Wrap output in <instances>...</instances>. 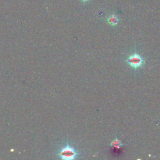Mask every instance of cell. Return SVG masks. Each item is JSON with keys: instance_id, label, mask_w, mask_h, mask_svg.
<instances>
[{"instance_id": "6da1fadb", "label": "cell", "mask_w": 160, "mask_h": 160, "mask_svg": "<svg viewBox=\"0 0 160 160\" xmlns=\"http://www.w3.org/2000/svg\"><path fill=\"white\" fill-rule=\"evenodd\" d=\"M127 63L131 67L134 69H138L145 64V59L141 55L138 53H134L130 55L126 60Z\"/></svg>"}, {"instance_id": "5b68a950", "label": "cell", "mask_w": 160, "mask_h": 160, "mask_svg": "<svg viewBox=\"0 0 160 160\" xmlns=\"http://www.w3.org/2000/svg\"><path fill=\"white\" fill-rule=\"evenodd\" d=\"M81 2H84V3H85V2H88L89 0H81Z\"/></svg>"}, {"instance_id": "3957f363", "label": "cell", "mask_w": 160, "mask_h": 160, "mask_svg": "<svg viewBox=\"0 0 160 160\" xmlns=\"http://www.w3.org/2000/svg\"><path fill=\"white\" fill-rule=\"evenodd\" d=\"M120 21V19L115 14H112L110 16H109L107 19V22L111 25V26H116V25L118 24Z\"/></svg>"}, {"instance_id": "7a4b0ae2", "label": "cell", "mask_w": 160, "mask_h": 160, "mask_svg": "<svg viewBox=\"0 0 160 160\" xmlns=\"http://www.w3.org/2000/svg\"><path fill=\"white\" fill-rule=\"evenodd\" d=\"M58 155L60 156V158L63 159L70 160V159H74L76 158V156H77V153L73 148L68 145L66 147L63 148L60 151V152L59 153Z\"/></svg>"}, {"instance_id": "277c9868", "label": "cell", "mask_w": 160, "mask_h": 160, "mask_svg": "<svg viewBox=\"0 0 160 160\" xmlns=\"http://www.w3.org/2000/svg\"><path fill=\"white\" fill-rule=\"evenodd\" d=\"M111 146H114V147L117 148H120V147H121L123 146V144L121 143V141H120L119 140L116 139V140H114L111 141Z\"/></svg>"}]
</instances>
